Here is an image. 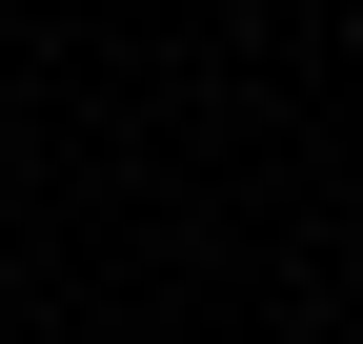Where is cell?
Returning <instances> with one entry per match:
<instances>
[]
</instances>
